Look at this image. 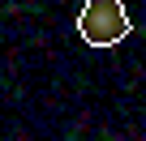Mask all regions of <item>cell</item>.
Masks as SVG:
<instances>
[{
	"instance_id": "1",
	"label": "cell",
	"mask_w": 146,
	"mask_h": 141,
	"mask_svg": "<svg viewBox=\"0 0 146 141\" xmlns=\"http://www.w3.org/2000/svg\"><path fill=\"white\" fill-rule=\"evenodd\" d=\"M133 30V17L125 13L120 0H86L78 13V34L90 47H116Z\"/></svg>"
}]
</instances>
